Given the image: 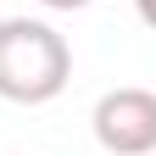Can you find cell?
I'll use <instances>...</instances> for the list:
<instances>
[{"mask_svg": "<svg viewBox=\"0 0 156 156\" xmlns=\"http://www.w3.org/2000/svg\"><path fill=\"white\" fill-rule=\"evenodd\" d=\"M73 50L39 17H6L0 23V101L17 106H45L67 89Z\"/></svg>", "mask_w": 156, "mask_h": 156, "instance_id": "1", "label": "cell"}, {"mask_svg": "<svg viewBox=\"0 0 156 156\" xmlns=\"http://www.w3.org/2000/svg\"><path fill=\"white\" fill-rule=\"evenodd\" d=\"M95 140L112 156H151L156 151V89L140 84H123V89H106L95 101Z\"/></svg>", "mask_w": 156, "mask_h": 156, "instance_id": "2", "label": "cell"}, {"mask_svg": "<svg viewBox=\"0 0 156 156\" xmlns=\"http://www.w3.org/2000/svg\"><path fill=\"white\" fill-rule=\"evenodd\" d=\"M39 6H50V11H78V6H95V0H39Z\"/></svg>", "mask_w": 156, "mask_h": 156, "instance_id": "4", "label": "cell"}, {"mask_svg": "<svg viewBox=\"0 0 156 156\" xmlns=\"http://www.w3.org/2000/svg\"><path fill=\"white\" fill-rule=\"evenodd\" d=\"M134 11H140V23L156 28V0H134Z\"/></svg>", "mask_w": 156, "mask_h": 156, "instance_id": "3", "label": "cell"}]
</instances>
